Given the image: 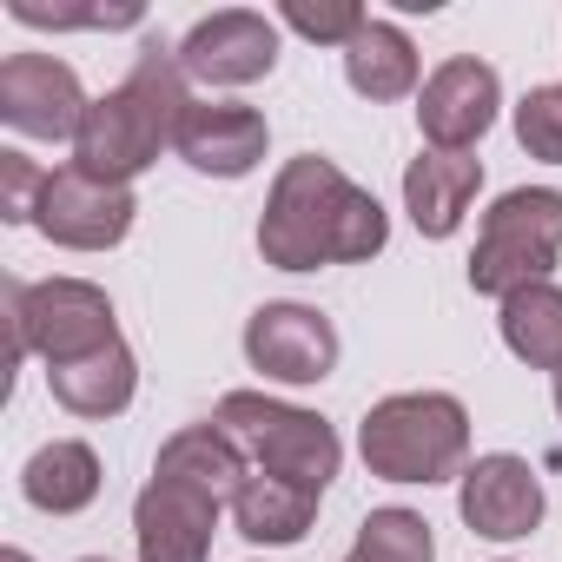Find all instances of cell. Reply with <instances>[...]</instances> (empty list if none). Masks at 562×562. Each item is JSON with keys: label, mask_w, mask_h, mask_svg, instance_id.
<instances>
[{"label": "cell", "mask_w": 562, "mask_h": 562, "mask_svg": "<svg viewBox=\"0 0 562 562\" xmlns=\"http://www.w3.org/2000/svg\"><path fill=\"white\" fill-rule=\"evenodd\" d=\"M391 238L384 205L351 186L331 159L299 153L271 179L265 218H258V251L278 271H318V265H364Z\"/></svg>", "instance_id": "1"}, {"label": "cell", "mask_w": 562, "mask_h": 562, "mask_svg": "<svg viewBox=\"0 0 562 562\" xmlns=\"http://www.w3.org/2000/svg\"><path fill=\"white\" fill-rule=\"evenodd\" d=\"M186 106H192V100H186V67H179V54L159 47V41H146L139 60H133V74H126L106 100L87 106L80 139H74V166L93 172V179H106V186L139 179V172L159 159V146L179 139Z\"/></svg>", "instance_id": "2"}, {"label": "cell", "mask_w": 562, "mask_h": 562, "mask_svg": "<svg viewBox=\"0 0 562 562\" xmlns=\"http://www.w3.org/2000/svg\"><path fill=\"white\" fill-rule=\"evenodd\" d=\"M358 450L384 483H450L470 457V417L443 391H397L364 411Z\"/></svg>", "instance_id": "3"}, {"label": "cell", "mask_w": 562, "mask_h": 562, "mask_svg": "<svg viewBox=\"0 0 562 562\" xmlns=\"http://www.w3.org/2000/svg\"><path fill=\"white\" fill-rule=\"evenodd\" d=\"M251 470L265 476H285V483H305L325 496V483L338 476V430L318 417V411H299V404H278V397H258V391H225L218 397V417H212Z\"/></svg>", "instance_id": "4"}, {"label": "cell", "mask_w": 562, "mask_h": 562, "mask_svg": "<svg viewBox=\"0 0 562 562\" xmlns=\"http://www.w3.org/2000/svg\"><path fill=\"white\" fill-rule=\"evenodd\" d=\"M562 251V192L516 186L483 212L476 251H470V285L483 299H509L522 285H542Z\"/></svg>", "instance_id": "5"}, {"label": "cell", "mask_w": 562, "mask_h": 562, "mask_svg": "<svg viewBox=\"0 0 562 562\" xmlns=\"http://www.w3.org/2000/svg\"><path fill=\"white\" fill-rule=\"evenodd\" d=\"M8 325H14V351L8 364H21L27 351L54 364H80L106 345H120V325H113V299L87 278H47V285H21L8 278Z\"/></svg>", "instance_id": "6"}, {"label": "cell", "mask_w": 562, "mask_h": 562, "mask_svg": "<svg viewBox=\"0 0 562 562\" xmlns=\"http://www.w3.org/2000/svg\"><path fill=\"white\" fill-rule=\"evenodd\" d=\"M87 93L80 74L54 54H8L0 60V120L27 139H80L87 120Z\"/></svg>", "instance_id": "7"}, {"label": "cell", "mask_w": 562, "mask_h": 562, "mask_svg": "<svg viewBox=\"0 0 562 562\" xmlns=\"http://www.w3.org/2000/svg\"><path fill=\"white\" fill-rule=\"evenodd\" d=\"M133 212H139L133 186H106V179H93L80 166H60V172H47L34 225L67 251H106V245H120L133 232Z\"/></svg>", "instance_id": "8"}, {"label": "cell", "mask_w": 562, "mask_h": 562, "mask_svg": "<svg viewBox=\"0 0 562 562\" xmlns=\"http://www.w3.org/2000/svg\"><path fill=\"white\" fill-rule=\"evenodd\" d=\"M245 358L278 384H325L338 364V331L312 305H258L245 325Z\"/></svg>", "instance_id": "9"}, {"label": "cell", "mask_w": 562, "mask_h": 562, "mask_svg": "<svg viewBox=\"0 0 562 562\" xmlns=\"http://www.w3.org/2000/svg\"><path fill=\"white\" fill-rule=\"evenodd\" d=\"M179 67L205 87H251L278 67V27L251 8H225L179 41Z\"/></svg>", "instance_id": "10"}, {"label": "cell", "mask_w": 562, "mask_h": 562, "mask_svg": "<svg viewBox=\"0 0 562 562\" xmlns=\"http://www.w3.org/2000/svg\"><path fill=\"white\" fill-rule=\"evenodd\" d=\"M496 106H503L496 67H483V60H443L424 80V93H417V126H424L430 153H470L490 133Z\"/></svg>", "instance_id": "11"}, {"label": "cell", "mask_w": 562, "mask_h": 562, "mask_svg": "<svg viewBox=\"0 0 562 562\" xmlns=\"http://www.w3.org/2000/svg\"><path fill=\"white\" fill-rule=\"evenodd\" d=\"M457 509H463V522H470L476 536L516 542V536H529V529L542 522V483H536V470H529L522 457L496 450V457H476V463L463 470Z\"/></svg>", "instance_id": "12"}, {"label": "cell", "mask_w": 562, "mask_h": 562, "mask_svg": "<svg viewBox=\"0 0 562 562\" xmlns=\"http://www.w3.org/2000/svg\"><path fill=\"white\" fill-rule=\"evenodd\" d=\"M265 113L251 106H232V100H192L186 120H179V139L172 153L192 166V172H212V179H245L258 159H265Z\"/></svg>", "instance_id": "13"}, {"label": "cell", "mask_w": 562, "mask_h": 562, "mask_svg": "<svg viewBox=\"0 0 562 562\" xmlns=\"http://www.w3.org/2000/svg\"><path fill=\"white\" fill-rule=\"evenodd\" d=\"M212 496L186 490V483H146L133 503V536H139V562H205L212 555V529H218Z\"/></svg>", "instance_id": "14"}, {"label": "cell", "mask_w": 562, "mask_h": 562, "mask_svg": "<svg viewBox=\"0 0 562 562\" xmlns=\"http://www.w3.org/2000/svg\"><path fill=\"white\" fill-rule=\"evenodd\" d=\"M476 186H483V159H470V153H417L411 172H404V205H411L424 238H450L463 225Z\"/></svg>", "instance_id": "15"}, {"label": "cell", "mask_w": 562, "mask_h": 562, "mask_svg": "<svg viewBox=\"0 0 562 562\" xmlns=\"http://www.w3.org/2000/svg\"><path fill=\"white\" fill-rule=\"evenodd\" d=\"M153 476H159V483H186V490H199V496H212V503H232V496L245 490L251 463H245V450H238L218 424H192V430H179V437L159 443Z\"/></svg>", "instance_id": "16"}, {"label": "cell", "mask_w": 562, "mask_h": 562, "mask_svg": "<svg viewBox=\"0 0 562 562\" xmlns=\"http://www.w3.org/2000/svg\"><path fill=\"white\" fill-rule=\"evenodd\" d=\"M21 496H27L34 509H47V516L87 509V503L100 496V457H93V443H80V437L41 443V450L27 457V470H21Z\"/></svg>", "instance_id": "17"}, {"label": "cell", "mask_w": 562, "mask_h": 562, "mask_svg": "<svg viewBox=\"0 0 562 562\" xmlns=\"http://www.w3.org/2000/svg\"><path fill=\"white\" fill-rule=\"evenodd\" d=\"M47 384L74 417H120L133 404V391H139V364H133L126 345H106V351H93L80 364H54Z\"/></svg>", "instance_id": "18"}, {"label": "cell", "mask_w": 562, "mask_h": 562, "mask_svg": "<svg viewBox=\"0 0 562 562\" xmlns=\"http://www.w3.org/2000/svg\"><path fill=\"white\" fill-rule=\"evenodd\" d=\"M312 516H318V490L285 483V476H265V470H251L245 490L232 496V522L251 542H299L312 529Z\"/></svg>", "instance_id": "19"}, {"label": "cell", "mask_w": 562, "mask_h": 562, "mask_svg": "<svg viewBox=\"0 0 562 562\" xmlns=\"http://www.w3.org/2000/svg\"><path fill=\"white\" fill-rule=\"evenodd\" d=\"M345 80L364 100H404L417 87V47L391 21H364V34L345 47Z\"/></svg>", "instance_id": "20"}, {"label": "cell", "mask_w": 562, "mask_h": 562, "mask_svg": "<svg viewBox=\"0 0 562 562\" xmlns=\"http://www.w3.org/2000/svg\"><path fill=\"white\" fill-rule=\"evenodd\" d=\"M503 345L529 371H562V292L549 285V278L503 299Z\"/></svg>", "instance_id": "21"}, {"label": "cell", "mask_w": 562, "mask_h": 562, "mask_svg": "<svg viewBox=\"0 0 562 562\" xmlns=\"http://www.w3.org/2000/svg\"><path fill=\"white\" fill-rule=\"evenodd\" d=\"M345 562H437V536L417 509H371Z\"/></svg>", "instance_id": "22"}, {"label": "cell", "mask_w": 562, "mask_h": 562, "mask_svg": "<svg viewBox=\"0 0 562 562\" xmlns=\"http://www.w3.org/2000/svg\"><path fill=\"white\" fill-rule=\"evenodd\" d=\"M516 139L529 159L562 166V87H529L516 106Z\"/></svg>", "instance_id": "23"}, {"label": "cell", "mask_w": 562, "mask_h": 562, "mask_svg": "<svg viewBox=\"0 0 562 562\" xmlns=\"http://www.w3.org/2000/svg\"><path fill=\"white\" fill-rule=\"evenodd\" d=\"M364 8H351V0H331V8H312V0H292V8H285V27L292 34H305V41H338V47H351L358 34H364Z\"/></svg>", "instance_id": "24"}, {"label": "cell", "mask_w": 562, "mask_h": 562, "mask_svg": "<svg viewBox=\"0 0 562 562\" xmlns=\"http://www.w3.org/2000/svg\"><path fill=\"white\" fill-rule=\"evenodd\" d=\"M41 192H47V172L27 153H0V218H8V225H34Z\"/></svg>", "instance_id": "25"}, {"label": "cell", "mask_w": 562, "mask_h": 562, "mask_svg": "<svg viewBox=\"0 0 562 562\" xmlns=\"http://www.w3.org/2000/svg\"><path fill=\"white\" fill-rule=\"evenodd\" d=\"M21 27H139V8H41V0H8Z\"/></svg>", "instance_id": "26"}, {"label": "cell", "mask_w": 562, "mask_h": 562, "mask_svg": "<svg viewBox=\"0 0 562 562\" xmlns=\"http://www.w3.org/2000/svg\"><path fill=\"white\" fill-rule=\"evenodd\" d=\"M0 562H34V555H27V549H8V555H0Z\"/></svg>", "instance_id": "27"}, {"label": "cell", "mask_w": 562, "mask_h": 562, "mask_svg": "<svg viewBox=\"0 0 562 562\" xmlns=\"http://www.w3.org/2000/svg\"><path fill=\"white\" fill-rule=\"evenodd\" d=\"M555 411H562V371H555Z\"/></svg>", "instance_id": "28"}, {"label": "cell", "mask_w": 562, "mask_h": 562, "mask_svg": "<svg viewBox=\"0 0 562 562\" xmlns=\"http://www.w3.org/2000/svg\"><path fill=\"white\" fill-rule=\"evenodd\" d=\"M87 562H100V555H87Z\"/></svg>", "instance_id": "29"}]
</instances>
